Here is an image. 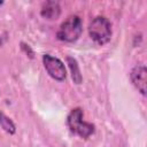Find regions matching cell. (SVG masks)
I'll list each match as a JSON object with an SVG mask.
<instances>
[{
    "mask_svg": "<svg viewBox=\"0 0 147 147\" xmlns=\"http://www.w3.org/2000/svg\"><path fill=\"white\" fill-rule=\"evenodd\" d=\"M67 124L74 134H77L83 139H87L95 131L94 124L85 122L83 119V109L79 107L74 108L69 113L67 117Z\"/></svg>",
    "mask_w": 147,
    "mask_h": 147,
    "instance_id": "cell-1",
    "label": "cell"
},
{
    "mask_svg": "<svg viewBox=\"0 0 147 147\" xmlns=\"http://www.w3.org/2000/svg\"><path fill=\"white\" fill-rule=\"evenodd\" d=\"M83 32V23L79 16H69L59 28L56 32V38L61 41L74 42L76 41Z\"/></svg>",
    "mask_w": 147,
    "mask_h": 147,
    "instance_id": "cell-2",
    "label": "cell"
},
{
    "mask_svg": "<svg viewBox=\"0 0 147 147\" xmlns=\"http://www.w3.org/2000/svg\"><path fill=\"white\" fill-rule=\"evenodd\" d=\"M90 37L99 45L107 44L111 38V25L110 22L103 16L94 17L88 24Z\"/></svg>",
    "mask_w": 147,
    "mask_h": 147,
    "instance_id": "cell-3",
    "label": "cell"
},
{
    "mask_svg": "<svg viewBox=\"0 0 147 147\" xmlns=\"http://www.w3.org/2000/svg\"><path fill=\"white\" fill-rule=\"evenodd\" d=\"M42 63H44V67H45L47 74L53 79L59 80V82H62L65 79L67 71H65L63 62L60 59L52 56L49 54H45L42 56Z\"/></svg>",
    "mask_w": 147,
    "mask_h": 147,
    "instance_id": "cell-4",
    "label": "cell"
},
{
    "mask_svg": "<svg viewBox=\"0 0 147 147\" xmlns=\"http://www.w3.org/2000/svg\"><path fill=\"white\" fill-rule=\"evenodd\" d=\"M130 78L132 84L136 86V88L142 94H146V82H147V70L145 65H136L131 72H130Z\"/></svg>",
    "mask_w": 147,
    "mask_h": 147,
    "instance_id": "cell-5",
    "label": "cell"
},
{
    "mask_svg": "<svg viewBox=\"0 0 147 147\" xmlns=\"http://www.w3.org/2000/svg\"><path fill=\"white\" fill-rule=\"evenodd\" d=\"M40 15L48 20V21H54V20H57L61 15V7H60V3L57 1H54V0H48V1H45L41 6V9H40Z\"/></svg>",
    "mask_w": 147,
    "mask_h": 147,
    "instance_id": "cell-6",
    "label": "cell"
},
{
    "mask_svg": "<svg viewBox=\"0 0 147 147\" xmlns=\"http://www.w3.org/2000/svg\"><path fill=\"white\" fill-rule=\"evenodd\" d=\"M67 63L69 65V69H70V72H71V78H72L74 83L75 84H80L82 80H83V77H82L80 69H79L77 60L72 56H67Z\"/></svg>",
    "mask_w": 147,
    "mask_h": 147,
    "instance_id": "cell-7",
    "label": "cell"
},
{
    "mask_svg": "<svg viewBox=\"0 0 147 147\" xmlns=\"http://www.w3.org/2000/svg\"><path fill=\"white\" fill-rule=\"evenodd\" d=\"M0 125L3 129V131H6L9 134H14L16 132V126L14 122L2 110H0Z\"/></svg>",
    "mask_w": 147,
    "mask_h": 147,
    "instance_id": "cell-8",
    "label": "cell"
},
{
    "mask_svg": "<svg viewBox=\"0 0 147 147\" xmlns=\"http://www.w3.org/2000/svg\"><path fill=\"white\" fill-rule=\"evenodd\" d=\"M21 48H22V51H23L26 55H29V57H30V59H32V57H33L34 52L31 49V47H30L29 45H26L25 42H21Z\"/></svg>",
    "mask_w": 147,
    "mask_h": 147,
    "instance_id": "cell-9",
    "label": "cell"
},
{
    "mask_svg": "<svg viewBox=\"0 0 147 147\" xmlns=\"http://www.w3.org/2000/svg\"><path fill=\"white\" fill-rule=\"evenodd\" d=\"M2 45V38H1V36H0V46Z\"/></svg>",
    "mask_w": 147,
    "mask_h": 147,
    "instance_id": "cell-10",
    "label": "cell"
}]
</instances>
